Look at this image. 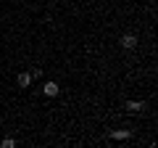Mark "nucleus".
Listing matches in <instances>:
<instances>
[{
  "label": "nucleus",
  "mask_w": 158,
  "mask_h": 148,
  "mask_svg": "<svg viewBox=\"0 0 158 148\" xmlns=\"http://www.w3.org/2000/svg\"><path fill=\"white\" fill-rule=\"evenodd\" d=\"M42 93H45L48 98H56L58 93H61V87H58V82L50 80V82H45V85H42Z\"/></svg>",
  "instance_id": "nucleus-1"
},
{
  "label": "nucleus",
  "mask_w": 158,
  "mask_h": 148,
  "mask_svg": "<svg viewBox=\"0 0 158 148\" xmlns=\"http://www.w3.org/2000/svg\"><path fill=\"white\" fill-rule=\"evenodd\" d=\"M29 74H32V80H42V69H40V66H34Z\"/></svg>",
  "instance_id": "nucleus-6"
},
{
  "label": "nucleus",
  "mask_w": 158,
  "mask_h": 148,
  "mask_svg": "<svg viewBox=\"0 0 158 148\" xmlns=\"http://www.w3.org/2000/svg\"><path fill=\"white\" fill-rule=\"evenodd\" d=\"M124 108L129 111V114H140L142 108H145V103H142V101H127V103H124Z\"/></svg>",
  "instance_id": "nucleus-4"
},
{
  "label": "nucleus",
  "mask_w": 158,
  "mask_h": 148,
  "mask_svg": "<svg viewBox=\"0 0 158 148\" xmlns=\"http://www.w3.org/2000/svg\"><path fill=\"white\" fill-rule=\"evenodd\" d=\"M0 146H3V148H16V140H13V137H6Z\"/></svg>",
  "instance_id": "nucleus-7"
},
{
  "label": "nucleus",
  "mask_w": 158,
  "mask_h": 148,
  "mask_svg": "<svg viewBox=\"0 0 158 148\" xmlns=\"http://www.w3.org/2000/svg\"><path fill=\"white\" fill-rule=\"evenodd\" d=\"M121 48H127V50H132V48H137V37L135 34H121Z\"/></svg>",
  "instance_id": "nucleus-3"
},
{
  "label": "nucleus",
  "mask_w": 158,
  "mask_h": 148,
  "mask_svg": "<svg viewBox=\"0 0 158 148\" xmlns=\"http://www.w3.org/2000/svg\"><path fill=\"white\" fill-rule=\"evenodd\" d=\"M111 137H113V140H129V137H132V130H113Z\"/></svg>",
  "instance_id": "nucleus-5"
},
{
  "label": "nucleus",
  "mask_w": 158,
  "mask_h": 148,
  "mask_svg": "<svg viewBox=\"0 0 158 148\" xmlns=\"http://www.w3.org/2000/svg\"><path fill=\"white\" fill-rule=\"evenodd\" d=\"M16 85L21 87V90H24V87H29V85H32V74H29V72H19L16 74Z\"/></svg>",
  "instance_id": "nucleus-2"
}]
</instances>
